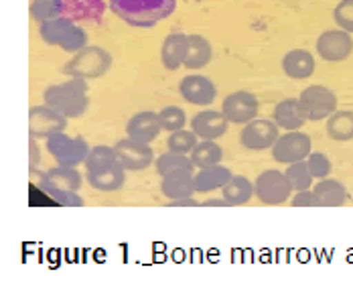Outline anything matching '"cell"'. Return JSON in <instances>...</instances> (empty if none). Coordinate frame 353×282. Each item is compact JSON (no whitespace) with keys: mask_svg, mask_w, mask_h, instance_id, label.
Listing matches in <instances>:
<instances>
[{"mask_svg":"<svg viewBox=\"0 0 353 282\" xmlns=\"http://www.w3.org/2000/svg\"><path fill=\"white\" fill-rule=\"evenodd\" d=\"M333 19L339 29L353 33V0H341L333 10Z\"/></svg>","mask_w":353,"mask_h":282,"instance_id":"35","label":"cell"},{"mask_svg":"<svg viewBox=\"0 0 353 282\" xmlns=\"http://www.w3.org/2000/svg\"><path fill=\"white\" fill-rule=\"evenodd\" d=\"M43 104L57 110L65 118H81L90 108L88 79L70 77V81L49 85L43 92Z\"/></svg>","mask_w":353,"mask_h":282,"instance_id":"2","label":"cell"},{"mask_svg":"<svg viewBox=\"0 0 353 282\" xmlns=\"http://www.w3.org/2000/svg\"><path fill=\"white\" fill-rule=\"evenodd\" d=\"M311 152H313V141L303 130H290L286 134H281L272 146V159L283 165L307 161Z\"/></svg>","mask_w":353,"mask_h":282,"instance_id":"7","label":"cell"},{"mask_svg":"<svg viewBox=\"0 0 353 282\" xmlns=\"http://www.w3.org/2000/svg\"><path fill=\"white\" fill-rule=\"evenodd\" d=\"M171 208H197L201 205V201H197L195 197H185V199H175V201H169Z\"/></svg>","mask_w":353,"mask_h":282,"instance_id":"39","label":"cell"},{"mask_svg":"<svg viewBox=\"0 0 353 282\" xmlns=\"http://www.w3.org/2000/svg\"><path fill=\"white\" fill-rule=\"evenodd\" d=\"M187 41H189V35L185 33H171L165 37L163 47H161V61L165 70L176 71L179 68H183V61L187 55Z\"/></svg>","mask_w":353,"mask_h":282,"instance_id":"20","label":"cell"},{"mask_svg":"<svg viewBox=\"0 0 353 282\" xmlns=\"http://www.w3.org/2000/svg\"><path fill=\"white\" fill-rule=\"evenodd\" d=\"M159 120H161V126L163 130H167L169 134L175 132V130H183L185 124H187V114L185 110L179 106H167L159 112Z\"/></svg>","mask_w":353,"mask_h":282,"instance_id":"33","label":"cell"},{"mask_svg":"<svg viewBox=\"0 0 353 282\" xmlns=\"http://www.w3.org/2000/svg\"><path fill=\"white\" fill-rule=\"evenodd\" d=\"M221 197L228 201L230 208L246 205L254 197V183L244 175H234L228 181V185L221 189Z\"/></svg>","mask_w":353,"mask_h":282,"instance_id":"25","label":"cell"},{"mask_svg":"<svg viewBox=\"0 0 353 282\" xmlns=\"http://www.w3.org/2000/svg\"><path fill=\"white\" fill-rule=\"evenodd\" d=\"M258 108H260L258 98L252 92L240 90V92H232L228 98H223L221 114L225 116V120L230 124H248L250 120L256 118Z\"/></svg>","mask_w":353,"mask_h":282,"instance_id":"12","label":"cell"},{"mask_svg":"<svg viewBox=\"0 0 353 282\" xmlns=\"http://www.w3.org/2000/svg\"><path fill=\"white\" fill-rule=\"evenodd\" d=\"M161 191L169 201L193 197L195 191V171H176L167 177H161Z\"/></svg>","mask_w":353,"mask_h":282,"instance_id":"17","label":"cell"},{"mask_svg":"<svg viewBox=\"0 0 353 282\" xmlns=\"http://www.w3.org/2000/svg\"><path fill=\"white\" fill-rule=\"evenodd\" d=\"M313 195L317 199V208H343L350 199L345 185L337 179H319L313 185Z\"/></svg>","mask_w":353,"mask_h":282,"instance_id":"16","label":"cell"},{"mask_svg":"<svg viewBox=\"0 0 353 282\" xmlns=\"http://www.w3.org/2000/svg\"><path fill=\"white\" fill-rule=\"evenodd\" d=\"M307 165H309V171H311L313 179H325V177L331 175V169H333L329 157L323 152H311L307 157Z\"/></svg>","mask_w":353,"mask_h":282,"instance_id":"34","label":"cell"},{"mask_svg":"<svg viewBox=\"0 0 353 282\" xmlns=\"http://www.w3.org/2000/svg\"><path fill=\"white\" fill-rule=\"evenodd\" d=\"M179 94L185 102H189L193 106H210L217 98V88L210 77L191 73L181 79Z\"/></svg>","mask_w":353,"mask_h":282,"instance_id":"13","label":"cell"},{"mask_svg":"<svg viewBox=\"0 0 353 282\" xmlns=\"http://www.w3.org/2000/svg\"><path fill=\"white\" fill-rule=\"evenodd\" d=\"M299 104L307 122H319L327 120L337 110V96L325 85H309L301 92Z\"/></svg>","mask_w":353,"mask_h":282,"instance_id":"6","label":"cell"},{"mask_svg":"<svg viewBox=\"0 0 353 282\" xmlns=\"http://www.w3.org/2000/svg\"><path fill=\"white\" fill-rule=\"evenodd\" d=\"M68 120L70 118H65L63 114H59L57 110L47 104L33 106L29 110V137L37 141H47L57 132H65Z\"/></svg>","mask_w":353,"mask_h":282,"instance_id":"8","label":"cell"},{"mask_svg":"<svg viewBox=\"0 0 353 282\" xmlns=\"http://www.w3.org/2000/svg\"><path fill=\"white\" fill-rule=\"evenodd\" d=\"M154 169L161 177H167L176 171H195V165L189 154L167 150L165 154H159V159H154Z\"/></svg>","mask_w":353,"mask_h":282,"instance_id":"28","label":"cell"},{"mask_svg":"<svg viewBox=\"0 0 353 282\" xmlns=\"http://www.w3.org/2000/svg\"><path fill=\"white\" fill-rule=\"evenodd\" d=\"M283 71L286 77L301 81L315 73V57L307 49H292L283 57Z\"/></svg>","mask_w":353,"mask_h":282,"instance_id":"18","label":"cell"},{"mask_svg":"<svg viewBox=\"0 0 353 282\" xmlns=\"http://www.w3.org/2000/svg\"><path fill=\"white\" fill-rule=\"evenodd\" d=\"M197 139L199 137L193 130H185V128L183 130H175L167 139V148L173 150V152H179V154H191V150L199 142Z\"/></svg>","mask_w":353,"mask_h":282,"instance_id":"32","label":"cell"},{"mask_svg":"<svg viewBox=\"0 0 353 282\" xmlns=\"http://www.w3.org/2000/svg\"><path fill=\"white\" fill-rule=\"evenodd\" d=\"M286 179L292 187V191H303V189H313V175L309 171L307 161H299V163H290L286 165Z\"/></svg>","mask_w":353,"mask_h":282,"instance_id":"30","label":"cell"},{"mask_svg":"<svg viewBox=\"0 0 353 282\" xmlns=\"http://www.w3.org/2000/svg\"><path fill=\"white\" fill-rule=\"evenodd\" d=\"M281 137V128L276 126L274 120L266 118H254L248 124H244L240 132V144L248 150H268L274 146V142Z\"/></svg>","mask_w":353,"mask_h":282,"instance_id":"9","label":"cell"},{"mask_svg":"<svg viewBox=\"0 0 353 282\" xmlns=\"http://www.w3.org/2000/svg\"><path fill=\"white\" fill-rule=\"evenodd\" d=\"M212 43L203 35L191 33L189 41H187V55H185L183 68H187V70H201V68H205L212 61Z\"/></svg>","mask_w":353,"mask_h":282,"instance_id":"22","label":"cell"},{"mask_svg":"<svg viewBox=\"0 0 353 282\" xmlns=\"http://www.w3.org/2000/svg\"><path fill=\"white\" fill-rule=\"evenodd\" d=\"M116 163H118V159H116L114 146L98 144V146L90 148V154H88L83 165H85V173H98V171H104Z\"/></svg>","mask_w":353,"mask_h":282,"instance_id":"29","label":"cell"},{"mask_svg":"<svg viewBox=\"0 0 353 282\" xmlns=\"http://www.w3.org/2000/svg\"><path fill=\"white\" fill-rule=\"evenodd\" d=\"M63 14V0H33L31 2V17L37 23H45Z\"/></svg>","mask_w":353,"mask_h":282,"instance_id":"31","label":"cell"},{"mask_svg":"<svg viewBox=\"0 0 353 282\" xmlns=\"http://www.w3.org/2000/svg\"><path fill=\"white\" fill-rule=\"evenodd\" d=\"M327 134L335 142L353 141V112L352 110H335L327 118Z\"/></svg>","mask_w":353,"mask_h":282,"instance_id":"26","label":"cell"},{"mask_svg":"<svg viewBox=\"0 0 353 282\" xmlns=\"http://www.w3.org/2000/svg\"><path fill=\"white\" fill-rule=\"evenodd\" d=\"M176 8V0H110V10L130 27L150 29L169 19Z\"/></svg>","mask_w":353,"mask_h":282,"instance_id":"1","label":"cell"},{"mask_svg":"<svg viewBox=\"0 0 353 282\" xmlns=\"http://www.w3.org/2000/svg\"><path fill=\"white\" fill-rule=\"evenodd\" d=\"M292 187L286 179V173L276 171V169H268L264 173L256 177L254 183V195L258 197L260 203L276 208V205H284L290 197H292Z\"/></svg>","mask_w":353,"mask_h":282,"instance_id":"5","label":"cell"},{"mask_svg":"<svg viewBox=\"0 0 353 282\" xmlns=\"http://www.w3.org/2000/svg\"><path fill=\"white\" fill-rule=\"evenodd\" d=\"M191 161L195 165V169H205L219 165L223 159V148L215 141H201L195 144V148L191 150Z\"/></svg>","mask_w":353,"mask_h":282,"instance_id":"27","label":"cell"},{"mask_svg":"<svg viewBox=\"0 0 353 282\" xmlns=\"http://www.w3.org/2000/svg\"><path fill=\"white\" fill-rule=\"evenodd\" d=\"M290 205L292 208H317V199L313 195V189L294 191L290 197Z\"/></svg>","mask_w":353,"mask_h":282,"instance_id":"37","label":"cell"},{"mask_svg":"<svg viewBox=\"0 0 353 282\" xmlns=\"http://www.w3.org/2000/svg\"><path fill=\"white\" fill-rule=\"evenodd\" d=\"M163 132V126H161V120H159V114L157 112H139L134 114L128 122H126V137L134 139V141L141 142H154L159 139V134Z\"/></svg>","mask_w":353,"mask_h":282,"instance_id":"15","label":"cell"},{"mask_svg":"<svg viewBox=\"0 0 353 282\" xmlns=\"http://www.w3.org/2000/svg\"><path fill=\"white\" fill-rule=\"evenodd\" d=\"M112 70V55L104 47L88 45L77 51L70 61L63 66V73L68 77H81V79H98Z\"/></svg>","mask_w":353,"mask_h":282,"instance_id":"3","label":"cell"},{"mask_svg":"<svg viewBox=\"0 0 353 282\" xmlns=\"http://www.w3.org/2000/svg\"><path fill=\"white\" fill-rule=\"evenodd\" d=\"M85 179L90 183L92 189L96 191H104V193H112L124 187L126 183V169L120 165V161L112 167H108L104 171L98 173H85Z\"/></svg>","mask_w":353,"mask_h":282,"instance_id":"21","label":"cell"},{"mask_svg":"<svg viewBox=\"0 0 353 282\" xmlns=\"http://www.w3.org/2000/svg\"><path fill=\"white\" fill-rule=\"evenodd\" d=\"M116 159L126 171H144L154 165V150L148 142H141L126 137L114 144Z\"/></svg>","mask_w":353,"mask_h":282,"instance_id":"10","label":"cell"},{"mask_svg":"<svg viewBox=\"0 0 353 282\" xmlns=\"http://www.w3.org/2000/svg\"><path fill=\"white\" fill-rule=\"evenodd\" d=\"M232 177H234V173L228 167H223L221 163L213 165V167L199 169L195 173V191L197 193H212L217 189H223Z\"/></svg>","mask_w":353,"mask_h":282,"instance_id":"24","label":"cell"},{"mask_svg":"<svg viewBox=\"0 0 353 282\" xmlns=\"http://www.w3.org/2000/svg\"><path fill=\"white\" fill-rule=\"evenodd\" d=\"M315 49L323 61L339 63L353 53V37L343 29H331L319 35Z\"/></svg>","mask_w":353,"mask_h":282,"instance_id":"11","label":"cell"},{"mask_svg":"<svg viewBox=\"0 0 353 282\" xmlns=\"http://www.w3.org/2000/svg\"><path fill=\"white\" fill-rule=\"evenodd\" d=\"M201 205L203 208H230L223 197L221 199H205V201H201Z\"/></svg>","mask_w":353,"mask_h":282,"instance_id":"40","label":"cell"},{"mask_svg":"<svg viewBox=\"0 0 353 282\" xmlns=\"http://www.w3.org/2000/svg\"><path fill=\"white\" fill-rule=\"evenodd\" d=\"M75 29V21L71 17H57L51 21H45L39 25V37L53 47H63L68 37L71 35V31Z\"/></svg>","mask_w":353,"mask_h":282,"instance_id":"23","label":"cell"},{"mask_svg":"<svg viewBox=\"0 0 353 282\" xmlns=\"http://www.w3.org/2000/svg\"><path fill=\"white\" fill-rule=\"evenodd\" d=\"M79 191H59V189H51V191H47V195L53 199V201H57L59 205H63V208H81L83 205V199H81V195H77Z\"/></svg>","mask_w":353,"mask_h":282,"instance_id":"36","label":"cell"},{"mask_svg":"<svg viewBox=\"0 0 353 282\" xmlns=\"http://www.w3.org/2000/svg\"><path fill=\"white\" fill-rule=\"evenodd\" d=\"M272 120L276 122V126L281 130H301L307 122L301 104H299V98H286L283 102H279L274 108V114H272Z\"/></svg>","mask_w":353,"mask_h":282,"instance_id":"19","label":"cell"},{"mask_svg":"<svg viewBox=\"0 0 353 282\" xmlns=\"http://www.w3.org/2000/svg\"><path fill=\"white\" fill-rule=\"evenodd\" d=\"M41 163V150H39V144L37 139L29 137V167H37Z\"/></svg>","mask_w":353,"mask_h":282,"instance_id":"38","label":"cell"},{"mask_svg":"<svg viewBox=\"0 0 353 282\" xmlns=\"http://www.w3.org/2000/svg\"><path fill=\"white\" fill-rule=\"evenodd\" d=\"M230 122L217 110H201L191 118V130L201 141H217L228 132Z\"/></svg>","mask_w":353,"mask_h":282,"instance_id":"14","label":"cell"},{"mask_svg":"<svg viewBox=\"0 0 353 282\" xmlns=\"http://www.w3.org/2000/svg\"><path fill=\"white\" fill-rule=\"evenodd\" d=\"M47 152L61 167H79L90 154V144L81 137H70L68 132H57L45 141Z\"/></svg>","mask_w":353,"mask_h":282,"instance_id":"4","label":"cell"}]
</instances>
